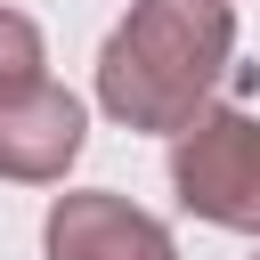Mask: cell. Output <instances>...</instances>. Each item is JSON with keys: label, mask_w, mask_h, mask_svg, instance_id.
<instances>
[{"label": "cell", "mask_w": 260, "mask_h": 260, "mask_svg": "<svg viewBox=\"0 0 260 260\" xmlns=\"http://www.w3.org/2000/svg\"><path fill=\"white\" fill-rule=\"evenodd\" d=\"M236 57L228 0H130V16L98 49V106L122 130H187Z\"/></svg>", "instance_id": "obj_1"}, {"label": "cell", "mask_w": 260, "mask_h": 260, "mask_svg": "<svg viewBox=\"0 0 260 260\" xmlns=\"http://www.w3.org/2000/svg\"><path fill=\"white\" fill-rule=\"evenodd\" d=\"M171 187H179V211L260 236V114L203 106L171 146Z\"/></svg>", "instance_id": "obj_2"}, {"label": "cell", "mask_w": 260, "mask_h": 260, "mask_svg": "<svg viewBox=\"0 0 260 260\" xmlns=\"http://www.w3.org/2000/svg\"><path fill=\"white\" fill-rule=\"evenodd\" d=\"M81 98L57 89L49 73H24V81H0V179H24V187H49L65 179V162L81 154Z\"/></svg>", "instance_id": "obj_3"}, {"label": "cell", "mask_w": 260, "mask_h": 260, "mask_svg": "<svg viewBox=\"0 0 260 260\" xmlns=\"http://www.w3.org/2000/svg\"><path fill=\"white\" fill-rule=\"evenodd\" d=\"M41 252L49 260H179L171 228L106 187H81V195H57L49 203V228H41Z\"/></svg>", "instance_id": "obj_4"}, {"label": "cell", "mask_w": 260, "mask_h": 260, "mask_svg": "<svg viewBox=\"0 0 260 260\" xmlns=\"http://www.w3.org/2000/svg\"><path fill=\"white\" fill-rule=\"evenodd\" d=\"M41 73V24L24 8H0V81H24Z\"/></svg>", "instance_id": "obj_5"}]
</instances>
